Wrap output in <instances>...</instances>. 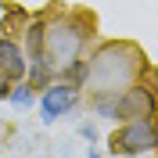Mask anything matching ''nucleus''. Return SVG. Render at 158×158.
<instances>
[{
  "mask_svg": "<svg viewBox=\"0 0 158 158\" xmlns=\"http://www.w3.org/2000/svg\"><path fill=\"white\" fill-rule=\"evenodd\" d=\"M148 69V58L137 43H118V40H108V43H97V50L86 58V83L90 94H118L126 90L129 83H137L140 72Z\"/></svg>",
  "mask_w": 158,
  "mask_h": 158,
  "instance_id": "obj_1",
  "label": "nucleus"
},
{
  "mask_svg": "<svg viewBox=\"0 0 158 158\" xmlns=\"http://www.w3.org/2000/svg\"><path fill=\"white\" fill-rule=\"evenodd\" d=\"M90 40H94V18L90 15H83V11L47 15V22H43V54H47V65L54 69V76L86 54Z\"/></svg>",
  "mask_w": 158,
  "mask_h": 158,
  "instance_id": "obj_2",
  "label": "nucleus"
},
{
  "mask_svg": "<svg viewBox=\"0 0 158 158\" xmlns=\"http://www.w3.org/2000/svg\"><path fill=\"white\" fill-rule=\"evenodd\" d=\"M108 155H115V158L158 155V111L137 115V118H122L108 133Z\"/></svg>",
  "mask_w": 158,
  "mask_h": 158,
  "instance_id": "obj_3",
  "label": "nucleus"
},
{
  "mask_svg": "<svg viewBox=\"0 0 158 158\" xmlns=\"http://www.w3.org/2000/svg\"><path fill=\"white\" fill-rule=\"evenodd\" d=\"M79 90H83V86H76V83H69V79H50L47 86L40 90V118H43V122L65 118L79 101H83Z\"/></svg>",
  "mask_w": 158,
  "mask_h": 158,
  "instance_id": "obj_4",
  "label": "nucleus"
},
{
  "mask_svg": "<svg viewBox=\"0 0 158 158\" xmlns=\"http://www.w3.org/2000/svg\"><path fill=\"white\" fill-rule=\"evenodd\" d=\"M25 69H29V61H25L22 40L11 36V32H0V76L7 79V83H22Z\"/></svg>",
  "mask_w": 158,
  "mask_h": 158,
  "instance_id": "obj_5",
  "label": "nucleus"
},
{
  "mask_svg": "<svg viewBox=\"0 0 158 158\" xmlns=\"http://www.w3.org/2000/svg\"><path fill=\"white\" fill-rule=\"evenodd\" d=\"M90 108L97 111L101 118H108V122H118V94H111V90L90 94Z\"/></svg>",
  "mask_w": 158,
  "mask_h": 158,
  "instance_id": "obj_6",
  "label": "nucleus"
},
{
  "mask_svg": "<svg viewBox=\"0 0 158 158\" xmlns=\"http://www.w3.org/2000/svg\"><path fill=\"white\" fill-rule=\"evenodd\" d=\"M11 104H18V108H29L32 104V86L29 83H25V79H22V83H11Z\"/></svg>",
  "mask_w": 158,
  "mask_h": 158,
  "instance_id": "obj_7",
  "label": "nucleus"
},
{
  "mask_svg": "<svg viewBox=\"0 0 158 158\" xmlns=\"http://www.w3.org/2000/svg\"><path fill=\"white\" fill-rule=\"evenodd\" d=\"M79 137L94 144V140H97V129H94V122H83V126H79Z\"/></svg>",
  "mask_w": 158,
  "mask_h": 158,
  "instance_id": "obj_8",
  "label": "nucleus"
},
{
  "mask_svg": "<svg viewBox=\"0 0 158 158\" xmlns=\"http://www.w3.org/2000/svg\"><path fill=\"white\" fill-rule=\"evenodd\" d=\"M7 97H11V83L0 76V101H7Z\"/></svg>",
  "mask_w": 158,
  "mask_h": 158,
  "instance_id": "obj_9",
  "label": "nucleus"
},
{
  "mask_svg": "<svg viewBox=\"0 0 158 158\" xmlns=\"http://www.w3.org/2000/svg\"><path fill=\"white\" fill-rule=\"evenodd\" d=\"M86 155H90V158H101V151H94V148H90V151H86Z\"/></svg>",
  "mask_w": 158,
  "mask_h": 158,
  "instance_id": "obj_10",
  "label": "nucleus"
},
{
  "mask_svg": "<svg viewBox=\"0 0 158 158\" xmlns=\"http://www.w3.org/2000/svg\"><path fill=\"white\" fill-rule=\"evenodd\" d=\"M144 158H155V155H144Z\"/></svg>",
  "mask_w": 158,
  "mask_h": 158,
  "instance_id": "obj_11",
  "label": "nucleus"
},
{
  "mask_svg": "<svg viewBox=\"0 0 158 158\" xmlns=\"http://www.w3.org/2000/svg\"><path fill=\"white\" fill-rule=\"evenodd\" d=\"M0 158H4V155H0Z\"/></svg>",
  "mask_w": 158,
  "mask_h": 158,
  "instance_id": "obj_12",
  "label": "nucleus"
}]
</instances>
